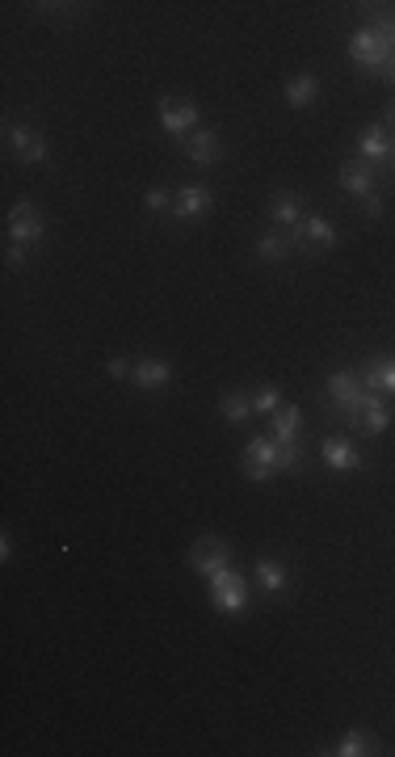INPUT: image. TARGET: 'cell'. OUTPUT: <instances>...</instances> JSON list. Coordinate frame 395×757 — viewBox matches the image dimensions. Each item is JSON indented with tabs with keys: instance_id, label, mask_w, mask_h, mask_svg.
Wrapping results in <instances>:
<instances>
[{
	"instance_id": "6da1fadb",
	"label": "cell",
	"mask_w": 395,
	"mask_h": 757,
	"mask_svg": "<svg viewBox=\"0 0 395 757\" xmlns=\"http://www.w3.org/2000/svg\"><path fill=\"white\" fill-rule=\"evenodd\" d=\"M303 463V450L299 442H278V437H253L245 447V471L248 480L265 484L269 476H278V471H291Z\"/></svg>"
},
{
	"instance_id": "7a4b0ae2",
	"label": "cell",
	"mask_w": 395,
	"mask_h": 757,
	"mask_svg": "<svg viewBox=\"0 0 395 757\" xmlns=\"http://www.w3.org/2000/svg\"><path fill=\"white\" fill-rule=\"evenodd\" d=\"M210 602L219 614H240L248 606V581L236 568H223V573L210 576Z\"/></svg>"
},
{
	"instance_id": "3957f363",
	"label": "cell",
	"mask_w": 395,
	"mask_h": 757,
	"mask_svg": "<svg viewBox=\"0 0 395 757\" xmlns=\"http://www.w3.org/2000/svg\"><path fill=\"white\" fill-rule=\"evenodd\" d=\"M349 55H353V64H361V68L383 72L395 59V51L383 43V34H379L374 25H366V30H358V34L349 38Z\"/></svg>"
},
{
	"instance_id": "277c9868",
	"label": "cell",
	"mask_w": 395,
	"mask_h": 757,
	"mask_svg": "<svg viewBox=\"0 0 395 757\" xmlns=\"http://www.w3.org/2000/svg\"><path fill=\"white\" fill-rule=\"evenodd\" d=\"M189 568L210 581L215 573L232 568V547H227L223 539H215V535H207V539H198L194 547H189Z\"/></svg>"
},
{
	"instance_id": "5b68a950",
	"label": "cell",
	"mask_w": 395,
	"mask_h": 757,
	"mask_svg": "<svg viewBox=\"0 0 395 757\" xmlns=\"http://www.w3.org/2000/svg\"><path fill=\"white\" fill-rule=\"evenodd\" d=\"M328 396H332V404H337V413L345 417V421L358 425V413H361V383L358 375H349V370H337V375H328Z\"/></svg>"
},
{
	"instance_id": "8992f818",
	"label": "cell",
	"mask_w": 395,
	"mask_h": 757,
	"mask_svg": "<svg viewBox=\"0 0 395 757\" xmlns=\"http://www.w3.org/2000/svg\"><path fill=\"white\" fill-rule=\"evenodd\" d=\"M5 228H9V244H38L43 241V219L30 202H17L5 219Z\"/></svg>"
},
{
	"instance_id": "52a82bcc",
	"label": "cell",
	"mask_w": 395,
	"mask_h": 757,
	"mask_svg": "<svg viewBox=\"0 0 395 757\" xmlns=\"http://www.w3.org/2000/svg\"><path fill=\"white\" fill-rule=\"evenodd\" d=\"M160 126L169 135H186L198 126V105L186 102V97H164L160 102Z\"/></svg>"
},
{
	"instance_id": "ba28073f",
	"label": "cell",
	"mask_w": 395,
	"mask_h": 757,
	"mask_svg": "<svg viewBox=\"0 0 395 757\" xmlns=\"http://www.w3.org/2000/svg\"><path fill=\"white\" fill-rule=\"evenodd\" d=\"M173 215L181 219V223H194V219L210 215V190L207 185H186V190L173 198Z\"/></svg>"
},
{
	"instance_id": "9c48e42d",
	"label": "cell",
	"mask_w": 395,
	"mask_h": 757,
	"mask_svg": "<svg viewBox=\"0 0 395 757\" xmlns=\"http://www.w3.org/2000/svg\"><path fill=\"white\" fill-rule=\"evenodd\" d=\"M9 143H13V152H17V161H25V164L47 161V139L38 135V131H30V126H9Z\"/></svg>"
},
{
	"instance_id": "30bf717a",
	"label": "cell",
	"mask_w": 395,
	"mask_h": 757,
	"mask_svg": "<svg viewBox=\"0 0 395 757\" xmlns=\"http://www.w3.org/2000/svg\"><path fill=\"white\" fill-rule=\"evenodd\" d=\"M169 378H173V370H169V362H160V358H143V362L130 367V383L143 391H164Z\"/></svg>"
},
{
	"instance_id": "8fae6325",
	"label": "cell",
	"mask_w": 395,
	"mask_h": 757,
	"mask_svg": "<svg viewBox=\"0 0 395 757\" xmlns=\"http://www.w3.org/2000/svg\"><path fill=\"white\" fill-rule=\"evenodd\" d=\"M361 383L374 396H395V358H374L371 367L361 370Z\"/></svg>"
},
{
	"instance_id": "7c38bea8",
	"label": "cell",
	"mask_w": 395,
	"mask_h": 757,
	"mask_svg": "<svg viewBox=\"0 0 395 757\" xmlns=\"http://www.w3.org/2000/svg\"><path fill=\"white\" fill-rule=\"evenodd\" d=\"M324 463L328 467H337V471H353V467H361V455L353 450V442L349 437H324Z\"/></svg>"
},
{
	"instance_id": "4fadbf2b",
	"label": "cell",
	"mask_w": 395,
	"mask_h": 757,
	"mask_svg": "<svg viewBox=\"0 0 395 757\" xmlns=\"http://www.w3.org/2000/svg\"><path fill=\"white\" fill-rule=\"evenodd\" d=\"M358 425L366 429V434H383L387 425H391V408H387V400H383V396H374V391H371V396L361 400Z\"/></svg>"
},
{
	"instance_id": "5bb4252c",
	"label": "cell",
	"mask_w": 395,
	"mask_h": 757,
	"mask_svg": "<svg viewBox=\"0 0 395 757\" xmlns=\"http://www.w3.org/2000/svg\"><path fill=\"white\" fill-rule=\"evenodd\" d=\"M341 190L353 194V198H371L374 194V172L361 161H349L345 169H341Z\"/></svg>"
},
{
	"instance_id": "9a60e30c",
	"label": "cell",
	"mask_w": 395,
	"mask_h": 757,
	"mask_svg": "<svg viewBox=\"0 0 395 757\" xmlns=\"http://www.w3.org/2000/svg\"><path fill=\"white\" fill-rule=\"evenodd\" d=\"M358 148H361V156H366V161H391V135H387V126L383 123L366 126V131H361V139H358Z\"/></svg>"
},
{
	"instance_id": "2e32d148",
	"label": "cell",
	"mask_w": 395,
	"mask_h": 757,
	"mask_svg": "<svg viewBox=\"0 0 395 757\" xmlns=\"http://www.w3.org/2000/svg\"><path fill=\"white\" fill-rule=\"evenodd\" d=\"M219 152H223V143H219L215 131H194L189 143H186V156L194 164H215V161H219Z\"/></svg>"
},
{
	"instance_id": "e0dca14e",
	"label": "cell",
	"mask_w": 395,
	"mask_h": 757,
	"mask_svg": "<svg viewBox=\"0 0 395 757\" xmlns=\"http://www.w3.org/2000/svg\"><path fill=\"white\" fill-rule=\"evenodd\" d=\"M269 215L278 219L282 228H299L303 223V198L299 194H274V202H269Z\"/></svg>"
},
{
	"instance_id": "ac0fdd59",
	"label": "cell",
	"mask_w": 395,
	"mask_h": 757,
	"mask_svg": "<svg viewBox=\"0 0 395 757\" xmlns=\"http://www.w3.org/2000/svg\"><path fill=\"white\" fill-rule=\"evenodd\" d=\"M274 421V437L278 442H299V434H303V417H299V408H291V404H282L278 413L269 417Z\"/></svg>"
},
{
	"instance_id": "d6986e66",
	"label": "cell",
	"mask_w": 395,
	"mask_h": 757,
	"mask_svg": "<svg viewBox=\"0 0 395 757\" xmlns=\"http://www.w3.org/2000/svg\"><path fill=\"white\" fill-rule=\"evenodd\" d=\"M315 93H320V84H315V76L312 72H299L291 84H286V102L294 105V110H303V105H312L315 102Z\"/></svg>"
},
{
	"instance_id": "ffe728a7",
	"label": "cell",
	"mask_w": 395,
	"mask_h": 757,
	"mask_svg": "<svg viewBox=\"0 0 395 757\" xmlns=\"http://www.w3.org/2000/svg\"><path fill=\"white\" fill-rule=\"evenodd\" d=\"M303 241L315 244V249H332L337 244V228L328 223V219H303Z\"/></svg>"
},
{
	"instance_id": "44dd1931",
	"label": "cell",
	"mask_w": 395,
	"mask_h": 757,
	"mask_svg": "<svg viewBox=\"0 0 395 757\" xmlns=\"http://www.w3.org/2000/svg\"><path fill=\"white\" fill-rule=\"evenodd\" d=\"M256 581H261L265 594H282L291 576H286V568H282L278 560H256Z\"/></svg>"
},
{
	"instance_id": "7402d4cb",
	"label": "cell",
	"mask_w": 395,
	"mask_h": 757,
	"mask_svg": "<svg viewBox=\"0 0 395 757\" xmlns=\"http://www.w3.org/2000/svg\"><path fill=\"white\" fill-rule=\"evenodd\" d=\"M332 753H337V757H361V753H379V749H374V741L361 732V728H349V732L337 741Z\"/></svg>"
},
{
	"instance_id": "603a6c76",
	"label": "cell",
	"mask_w": 395,
	"mask_h": 757,
	"mask_svg": "<svg viewBox=\"0 0 395 757\" xmlns=\"http://www.w3.org/2000/svg\"><path fill=\"white\" fill-rule=\"evenodd\" d=\"M291 249H294V231L291 236H261V241H256V257H261V261H282Z\"/></svg>"
},
{
	"instance_id": "cb8c5ba5",
	"label": "cell",
	"mask_w": 395,
	"mask_h": 757,
	"mask_svg": "<svg viewBox=\"0 0 395 757\" xmlns=\"http://www.w3.org/2000/svg\"><path fill=\"white\" fill-rule=\"evenodd\" d=\"M219 413L227 417V421H248L253 417V396H245V391H232V396H223V404H219Z\"/></svg>"
},
{
	"instance_id": "d4e9b609",
	"label": "cell",
	"mask_w": 395,
	"mask_h": 757,
	"mask_svg": "<svg viewBox=\"0 0 395 757\" xmlns=\"http://www.w3.org/2000/svg\"><path fill=\"white\" fill-rule=\"evenodd\" d=\"M278 408H282V400H278V391H274V388H261V391H256V396H253V413H265V417H274V413H278Z\"/></svg>"
},
{
	"instance_id": "484cf974",
	"label": "cell",
	"mask_w": 395,
	"mask_h": 757,
	"mask_svg": "<svg viewBox=\"0 0 395 757\" xmlns=\"http://www.w3.org/2000/svg\"><path fill=\"white\" fill-rule=\"evenodd\" d=\"M25 257H30V244H9V249H5V265H9V270L25 265Z\"/></svg>"
},
{
	"instance_id": "4316f807",
	"label": "cell",
	"mask_w": 395,
	"mask_h": 757,
	"mask_svg": "<svg viewBox=\"0 0 395 757\" xmlns=\"http://www.w3.org/2000/svg\"><path fill=\"white\" fill-rule=\"evenodd\" d=\"M374 30H379V34H383V43L395 51V17H379V22H374Z\"/></svg>"
},
{
	"instance_id": "83f0119b",
	"label": "cell",
	"mask_w": 395,
	"mask_h": 757,
	"mask_svg": "<svg viewBox=\"0 0 395 757\" xmlns=\"http://www.w3.org/2000/svg\"><path fill=\"white\" fill-rule=\"evenodd\" d=\"M148 207L151 211H169V207H173V198L164 194V190H148Z\"/></svg>"
},
{
	"instance_id": "f1b7e54d",
	"label": "cell",
	"mask_w": 395,
	"mask_h": 757,
	"mask_svg": "<svg viewBox=\"0 0 395 757\" xmlns=\"http://www.w3.org/2000/svg\"><path fill=\"white\" fill-rule=\"evenodd\" d=\"M366 215H383V198H379V194L366 198Z\"/></svg>"
},
{
	"instance_id": "f546056e",
	"label": "cell",
	"mask_w": 395,
	"mask_h": 757,
	"mask_svg": "<svg viewBox=\"0 0 395 757\" xmlns=\"http://www.w3.org/2000/svg\"><path fill=\"white\" fill-rule=\"evenodd\" d=\"M110 375H114V378L127 375V358H110Z\"/></svg>"
},
{
	"instance_id": "4dcf8cb0",
	"label": "cell",
	"mask_w": 395,
	"mask_h": 757,
	"mask_svg": "<svg viewBox=\"0 0 395 757\" xmlns=\"http://www.w3.org/2000/svg\"><path fill=\"white\" fill-rule=\"evenodd\" d=\"M387 126H391V131H395V105H391V110H387Z\"/></svg>"
},
{
	"instance_id": "1f68e13d",
	"label": "cell",
	"mask_w": 395,
	"mask_h": 757,
	"mask_svg": "<svg viewBox=\"0 0 395 757\" xmlns=\"http://www.w3.org/2000/svg\"><path fill=\"white\" fill-rule=\"evenodd\" d=\"M391 164H395V148H391Z\"/></svg>"
}]
</instances>
